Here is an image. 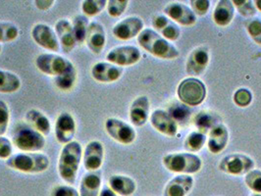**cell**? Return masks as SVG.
Returning <instances> with one entry per match:
<instances>
[{
  "instance_id": "37",
  "label": "cell",
  "mask_w": 261,
  "mask_h": 196,
  "mask_svg": "<svg viewBox=\"0 0 261 196\" xmlns=\"http://www.w3.org/2000/svg\"><path fill=\"white\" fill-rule=\"evenodd\" d=\"M245 183L251 191L261 194V171L253 169L248 172L245 177Z\"/></svg>"
},
{
  "instance_id": "50",
  "label": "cell",
  "mask_w": 261,
  "mask_h": 196,
  "mask_svg": "<svg viewBox=\"0 0 261 196\" xmlns=\"http://www.w3.org/2000/svg\"><path fill=\"white\" fill-rule=\"evenodd\" d=\"M1 50H2V46H1V44H0V53H1Z\"/></svg>"
},
{
  "instance_id": "10",
  "label": "cell",
  "mask_w": 261,
  "mask_h": 196,
  "mask_svg": "<svg viewBox=\"0 0 261 196\" xmlns=\"http://www.w3.org/2000/svg\"><path fill=\"white\" fill-rule=\"evenodd\" d=\"M142 58L140 49L134 45H123L111 49L106 55V60L114 65L123 67L137 64Z\"/></svg>"
},
{
  "instance_id": "31",
  "label": "cell",
  "mask_w": 261,
  "mask_h": 196,
  "mask_svg": "<svg viewBox=\"0 0 261 196\" xmlns=\"http://www.w3.org/2000/svg\"><path fill=\"white\" fill-rule=\"evenodd\" d=\"M78 78V72L76 67H70L63 74L54 78V83L56 88L62 92H70L74 89Z\"/></svg>"
},
{
  "instance_id": "11",
  "label": "cell",
  "mask_w": 261,
  "mask_h": 196,
  "mask_svg": "<svg viewBox=\"0 0 261 196\" xmlns=\"http://www.w3.org/2000/svg\"><path fill=\"white\" fill-rule=\"evenodd\" d=\"M32 38L40 47L58 52L61 48L57 35L53 27L46 24H37L32 29Z\"/></svg>"
},
{
  "instance_id": "6",
  "label": "cell",
  "mask_w": 261,
  "mask_h": 196,
  "mask_svg": "<svg viewBox=\"0 0 261 196\" xmlns=\"http://www.w3.org/2000/svg\"><path fill=\"white\" fill-rule=\"evenodd\" d=\"M206 87L199 78L190 77L183 79L177 89V95L183 104L195 107L201 104L206 98Z\"/></svg>"
},
{
  "instance_id": "49",
  "label": "cell",
  "mask_w": 261,
  "mask_h": 196,
  "mask_svg": "<svg viewBox=\"0 0 261 196\" xmlns=\"http://www.w3.org/2000/svg\"><path fill=\"white\" fill-rule=\"evenodd\" d=\"M251 196H261V194H257V193H254V194H252Z\"/></svg>"
},
{
  "instance_id": "27",
  "label": "cell",
  "mask_w": 261,
  "mask_h": 196,
  "mask_svg": "<svg viewBox=\"0 0 261 196\" xmlns=\"http://www.w3.org/2000/svg\"><path fill=\"white\" fill-rule=\"evenodd\" d=\"M235 16V6L233 1L230 0H220L214 11H213V21L219 26H229Z\"/></svg>"
},
{
  "instance_id": "28",
  "label": "cell",
  "mask_w": 261,
  "mask_h": 196,
  "mask_svg": "<svg viewBox=\"0 0 261 196\" xmlns=\"http://www.w3.org/2000/svg\"><path fill=\"white\" fill-rule=\"evenodd\" d=\"M194 124L198 131L206 134L216 126L222 124V119L213 111L203 110L194 117Z\"/></svg>"
},
{
  "instance_id": "14",
  "label": "cell",
  "mask_w": 261,
  "mask_h": 196,
  "mask_svg": "<svg viewBox=\"0 0 261 196\" xmlns=\"http://www.w3.org/2000/svg\"><path fill=\"white\" fill-rule=\"evenodd\" d=\"M164 14L174 23L181 26H191L196 24V14L189 6L180 2H172L166 5L164 8Z\"/></svg>"
},
{
  "instance_id": "17",
  "label": "cell",
  "mask_w": 261,
  "mask_h": 196,
  "mask_svg": "<svg viewBox=\"0 0 261 196\" xmlns=\"http://www.w3.org/2000/svg\"><path fill=\"white\" fill-rule=\"evenodd\" d=\"M92 77L98 82L111 83L118 80L123 75V68L109 62H97L92 66Z\"/></svg>"
},
{
  "instance_id": "13",
  "label": "cell",
  "mask_w": 261,
  "mask_h": 196,
  "mask_svg": "<svg viewBox=\"0 0 261 196\" xmlns=\"http://www.w3.org/2000/svg\"><path fill=\"white\" fill-rule=\"evenodd\" d=\"M76 121L72 114L68 112H62L56 119L54 132L55 137L59 144H69L73 142L76 134Z\"/></svg>"
},
{
  "instance_id": "4",
  "label": "cell",
  "mask_w": 261,
  "mask_h": 196,
  "mask_svg": "<svg viewBox=\"0 0 261 196\" xmlns=\"http://www.w3.org/2000/svg\"><path fill=\"white\" fill-rule=\"evenodd\" d=\"M12 144L22 152H40L45 147V137L30 125H19L12 134Z\"/></svg>"
},
{
  "instance_id": "2",
  "label": "cell",
  "mask_w": 261,
  "mask_h": 196,
  "mask_svg": "<svg viewBox=\"0 0 261 196\" xmlns=\"http://www.w3.org/2000/svg\"><path fill=\"white\" fill-rule=\"evenodd\" d=\"M138 43L145 51L159 59L171 60L178 58L180 55L179 50L172 43L152 29H144L138 37Z\"/></svg>"
},
{
  "instance_id": "7",
  "label": "cell",
  "mask_w": 261,
  "mask_h": 196,
  "mask_svg": "<svg viewBox=\"0 0 261 196\" xmlns=\"http://www.w3.org/2000/svg\"><path fill=\"white\" fill-rule=\"evenodd\" d=\"M36 66L42 74L57 77L74 65L65 57L55 53H42L36 58Z\"/></svg>"
},
{
  "instance_id": "32",
  "label": "cell",
  "mask_w": 261,
  "mask_h": 196,
  "mask_svg": "<svg viewBox=\"0 0 261 196\" xmlns=\"http://www.w3.org/2000/svg\"><path fill=\"white\" fill-rule=\"evenodd\" d=\"M72 26L74 31V35L77 40V44H84L86 42V37H87V32L90 26V21L89 18L85 15H77L73 18L72 22Z\"/></svg>"
},
{
  "instance_id": "9",
  "label": "cell",
  "mask_w": 261,
  "mask_h": 196,
  "mask_svg": "<svg viewBox=\"0 0 261 196\" xmlns=\"http://www.w3.org/2000/svg\"><path fill=\"white\" fill-rule=\"evenodd\" d=\"M105 128L107 134L119 144L129 145L136 141L137 132L135 129L123 120L108 118L105 121Z\"/></svg>"
},
{
  "instance_id": "40",
  "label": "cell",
  "mask_w": 261,
  "mask_h": 196,
  "mask_svg": "<svg viewBox=\"0 0 261 196\" xmlns=\"http://www.w3.org/2000/svg\"><path fill=\"white\" fill-rule=\"evenodd\" d=\"M233 100H234L235 104L239 107H242V108L248 107L252 101V93L246 88L239 89L234 93Z\"/></svg>"
},
{
  "instance_id": "33",
  "label": "cell",
  "mask_w": 261,
  "mask_h": 196,
  "mask_svg": "<svg viewBox=\"0 0 261 196\" xmlns=\"http://www.w3.org/2000/svg\"><path fill=\"white\" fill-rule=\"evenodd\" d=\"M167 112L175 120L178 126L187 125L191 120V109L189 108V106L183 104L182 102L170 105Z\"/></svg>"
},
{
  "instance_id": "43",
  "label": "cell",
  "mask_w": 261,
  "mask_h": 196,
  "mask_svg": "<svg viewBox=\"0 0 261 196\" xmlns=\"http://www.w3.org/2000/svg\"><path fill=\"white\" fill-rule=\"evenodd\" d=\"M13 144L4 136H0V159L7 160L13 155Z\"/></svg>"
},
{
  "instance_id": "42",
  "label": "cell",
  "mask_w": 261,
  "mask_h": 196,
  "mask_svg": "<svg viewBox=\"0 0 261 196\" xmlns=\"http://www.w3.org/2000/svg\"><path fill=\"white\" fill-rule=\"evenodd\" d=\"M247 31L253 41L261 45V20L253 19L249 21L247 25Z\"/></svg>"
},
{
  "instance_id": "30",
  "label": "cell",
  "mask_w": 261,
  "mask_h": 196,
  "mask_svg": "<svg viewBox=\"0 0 261 196\" xmlns=\"http://www.w3.org/2000/svg\"><path fill=\"white\" fill-rule=\"evenodd\" d=\"M22 81L15 73L0 70V93H13L21 89Z\"/></svg>"
},
{
  "instance_id": "26",
  "label": "cell",
  "mask_w": 261,
  "mask_h": 196,
  "mask_svg": "<svg viewBox=\"0 0 261 196\" xmlns=\"http://www.w3.org/2000/svg\"><path fill=\"white\" fill-rule=\"evenodd\" d=\"M109 187L118 195H133L137 189V183L128 176L113 175L108 180Z\"/></svg>"
},
{
  "instance_id": "15",
  "label": "cell",
  "mask_w": 261,
  "mask_h": 196,
  "mask_svg": "<svg viewBox=\"0 0 261 196\" xmlns=\"http://www.w3.org/2000/svg\"><path fill=\"white\" fill-rule=\"evenodd\" d=\"M105 160V147L98 141H92L87 144L84 153L83 162L85 169L89 172L99 170Z\"/></svg>"
},
{
  "instance_id": "19",
  "label": "cell",
  "mask_w": 261,
  "mask_h": 196,
  "mask_svg": "<svg viewBox=\"0 0 261 196\" xmlns=\"http://www.w3.org/2000/svg\"><path fill=\"white\" fill-rule=\"evenodd\" d=\"M54 31L57 35L62 51L66 54L72 52L77 45V40L71 22L67 19L58 20L54 26Z\"/></svg>"
},
{
  "instance_id": "12",
  "label": "cell",
  "mask_w": 261,
  "mask_h": 196,
  "mask_svg": "<svg viewBox=\"0 0 261 196\" xmlns=\"http://www.w3.org/2000/svg\"><path fill=\"white\" fill-rule=\"evenodd\" d=\"M144 21L137 16H130L120 21L112 29L113 36L120 40H130L144 31Z\"/></svg>"
},
{
  "instance_id": "36",
  "label": "cell",
  "mask_w": 261,
  "mask_h": 196,
  "mask_svg": "<svg viewBox=\"0 0 261 196\" xmlns=\"http://www.w3.org/2000/svg\"><path fill=\"white\" fill-rule=\"evenodd\" d=\"M19 37V29L13 23L0 22V44L11 42Z\"/></svg>"
},
{
  "instance_id": "21",
  "label": "cell",
  "mask_w": 261,
  "mask_h": 196,
  "mask_svg": "<svg viewBox=\"0 0 261 196\" xmlns=\"http://www.w3.org/2000/svg\"><path fill=\"white\" fill-rule=\"evenodd\" d=\"M150 102L147 96L142 95L137 97L130 106V120L136 127H143L149 117Z\"/></svg>"
},
{
  "instance_id": "18",
  "label": "cell",
  "mask_w": 261,
  "mask_h": 196,
  "mask_svg": "<svg viewBox=\"0 0 261 196\" xmlns=\"http://www.w3.org/2000/svg\"><path fill=\"white\" fill-rule=\"evenodd\" d=\"M209 63V53L207 48L200 46L196 47L190 53L187 63H186V72L190 76L201 75Z\"/></svg>"
},
{
  "instance_id": "8",
  "label": "cell",
  "mask_w": 261,
  "mask_h": 196,
  "mask_svg": "<svg viewBox=\"0 0 261 196\" xmlns=\"http://www.w3.org/2000/svg\"><path fill=\"white\" fill-rule=\"evenodd\" d=\"M254 161L245 154L233 153L224 157L219 163V170L231 176H244L254 169Z\"/></svg>"
},
{
  "instance_id": "34",
  "label": "cell",
  "mask_w": 261,
  "mask_h": 196,
  "mask_svg": "<svg viewBox=\"0 0 261 196\" xmlns=\"http://www.w3.org/2000/svg\"><path fill=\"white\" fill-rule=\"evenodd\" d=\"M206 143V134L200 131H192L185 139V148L190 152H198Z\"/></svg>"
},
{
  "instance_id": "25",
  "label": "cell",
  "mask_w": 261,
  "mask_h": 196,
  "mask_svg": "<svg viewBox=\"0 0 261 196\" xmlns=\"http://www.w3.org/2000/svg\"><path fill=\"white\" fill-rule=\"evenodd\" d=\"M101 175L99 172H89L80 183V196H99L101 188Z\"/></svg>"
},
{
  "instance_id": "35",
  "label": "cell",
  "mask_w": 261,
  "mask_h": 196,
  "mask_svg": "<svg viewBox=\"0 0 261 196\" xmlns=\"http://www.w3.org/2000/svg\"><path fill=\"white\" fill-rule=\"evenodd\" d=\"M106 6V0H85L82 2V11L87 17H93L102 12Z\"/></svg>"
},
{
  "instance_id": "5",
  "label": "cell",
  "mask_w": 261,
  "mask_h": 196,
  "mask_svg": "<svg viewBox=\"0 0 261 196\" xmlns=\"http://www.w3.org/2000/svg\"><path fill=\"white\" fill-rule=\"evenodd\" d=\"M164 167L173 173L181 175H192L199 172L202 167V161L193 153L177 152L163 157Z\"/></svg>"
},
{
  "instance_id": "39",
  "label": "cell",
  "mask_w": 261,
  "mask_h": 196,
  "mask_svg": "<svg viewBox=\"0 0 261 196\" xmlns=\"http://www.w3.org/2000/svg\"><path fill=\"white\" fill-rule=\"evenodd\" d=\"M233 4L239 13L244 17H251L257 12L253 2L250 0H234Z\"/></svg>"
},
{
  "instance_id": "29",
  "label": "cell",
  "mask_w": 261,
  "mask_h": 196,
  "mask_svg": "<svg viewBox=\"0 0 261 196\" xmlns=\"http://www.w3.org/2000/svg\"><path fill=\"white\" fill-rule=\"evenodd\" d=\"M28 125L34 128L36 131H39L41 134L48 135L51 131V124L49 119L46 117L41 111L38 109H31L25 115Z\"/></svg>"
},
{
  "instance_id": "3",
  "label": "cell",
  "mask_w": 261,
  "mask_h": 196,
  "mask_svg": "<svg viewBox=\"0 0 261 196\" xmlns=\"http://www.w3.org/2000/svg\"><path fill=\"white\" fill-rule=\"evenodd\" d=\"M50 165L48 156L39 152H21L6 160V166L25 174H39L47 170Z\"/></svg>"
},
{
  "instance_id": "47",
  "label": "cell",
  "mask_w": 261,
  "mask_h": 196,
  "mask_svg": "<svg viewBox=\"0 0 261 196\" xmlns=\"http://www.w3.org/2000/svg\"><path fill=\"white\" fill-rule=\"evenodd\" d=\"M99 196H119L116 194L110 187H103L101 190H100V193Z\"/></svg>"
},
{
  "instance_id": "48",
  "label": "cell",
  "mask_w": 261,
  "mask_h": 196,
  "mask_svg": "<svg viewBox=\"0 0 261 196\" xmlns=\"http://www.w3.org/2000/svg\"><path fill=\"white\" fill-rule=\"evenodd\" d=\"M253 3H254V6H255L256 10L261 11V0H256V1H254Z\"/></svg>"
},
{
  "instance_id": "46",
  "label": "cell",
  "mask_w": 261,
  "mask_h": 196,
  "mask_svg": "<svg viewBox=\"0 0 261 196\" xmlns=\"http://www.w3.org/2000/svg\"><path fill=\"white\" fill-rule=\"evenodd\" d=\"M35 3H36V6L38 9L41 11H46L50 7H53V5L55 2L53 0H50V1L49 0H37V1H35Z\"/></svg>"
},
{
  "instance_id": "1",
  "label": "cell",
  "mask_w": 261,
  "mask_h": 196,
  "mask_svg": "<svg viewBox=\"0 0 261 196\" xmlns=\"http://www.w3.org/2000/svg\"><path fill=\"white\" fill-rule=\"evenodd\" d=\"M83 147L79 142L73 141L65 144L58 159V173L60 178L68 183L74 184L83 160Z\"/></svg>"
},
{
  "instance_id": "20",
  "label": "cell",
  "mask_w": 261,
  "mask_h": 196,
  "mask_svg": "<svg viewBox=\"0 0 261 196\" xmlns=\"http://www.w3.org/2000/svg\"><path fill=\"white\" fill-rule=\"evenodd\" d=\"M86 44L93 54L102 52L106 44V33L105 26L100 23L92 22L90 24L87 32Z\"/></svg>"
},
{
  "instance_id": "41",
  "label": "cell",
  "mask_w": 261,
  "mask_h": 196,
  "mask_svg": "<svg viewBox=\"0 0 261 196\" xmlns=\"http://www.w3.org/2000/svg\"><path fill=\"white\" fill-rule=\"evenodd\" d=\"M10 122V110L7 103L0 100V136H3L9 126Z\"/></svg>"
},
{
  "instance_id": "44",
  "label": "cell",
  "mask_w": 261,
  "mask_h": 196,
  "mask_svg": "<svg viewBox=\"0 0 261 196\" xmlns=\"http://www.w3.org/2000/svg\"><path fill=\"white\" fill-rule=\"evenodd\" d=\"M50 196H80V193L71 185H57L53 188Z\"/></svg>"
},
{
  "instance_id": "16",
  "label": "cell",
  "mask_w": 261,
  "mask_h": 196,
  "mask_svg": "<svg viewBox=\"0 0 261 196\" xmlns=\"http://www.w3.org/2000/svg\"><path fill=\"white\" fill-rule=\"evenodd\" d=\"M150 124L157 131L166 136L174 137L177 135L178 124L165 110H154L150 116Z\"/></svg>"
},
{
  "instance_id": "38",
  "label": "cell",
  "mask_w": 261,
  "mask_h": 196,
  "mask_svg": "<svg viewBox=\"0 0 261 196\" xmlns=\"http://www.w3.org/2000/svg\"><path fill=\"white\" fill-rule=\"evenodd\" d=\"M129 1L128 0H109L107 1V12L113 17L118 18L126 11L128 7Z\"/></svg>"
},
{
  "instance_id": "22",
  "label": "cell",
  "mask_w": 261,
  "mask_h": 196,
  "mask_svg": "<svg viewBox=\"0 0 261 196\" xmlns=\"http://www.w3.org/2000/svg\"><path fill=\"white\" fill-rule=\"evenodd\" d=\"M194 183L190 175H178L166 184L163 196H187L193 189Z\"/></svg>"
},
{
  "instance_id": "24",
  "label": "cell",
  "mask_w": 261,
  "mask_h": 196,
  "mask_svg": "<svg viewBox=\"0 0 261 196\" xmlns=\"http://www.w3.org/2000/svg\"><path fill=\"white\" fill-rule=\"evenodd\" d=\"M229 143V131L224 124L216 126L209 131L207 147L213 154H219L226 148Z\"/></svg>"
},
{
  "instance_id": "45",
  "label": "cell",
  "mask_w": 261,
  "mask_h": 196,
  "mask_svg": "<svg viewBox=\"0 0 261 196\" xmlns=\"http://www.w3.org/2000/svg\"><path fill=\"white\" fill-rule=\"evenodd\" d=\"M192 10L198 16H204L208 12L210 8V1L208 0H193L191 2Z\"/></svg>"
},
{
  "instance_id": "23",
  "label": "cell",
  "mask_w": 261,
  "mask_h": 196,
  "mask_svg": "<svg viewBox=\"0 0 261 196\" xmlns=\"http://www.w3.org/2000/svg\"><path fill=\"white\" fill-rule=\"evenodd\" d=\"M154 31L168 41H176L180 38L181 31L176 23L164 15H157L151 21Z\"/></svg>"
}]
</instances>
